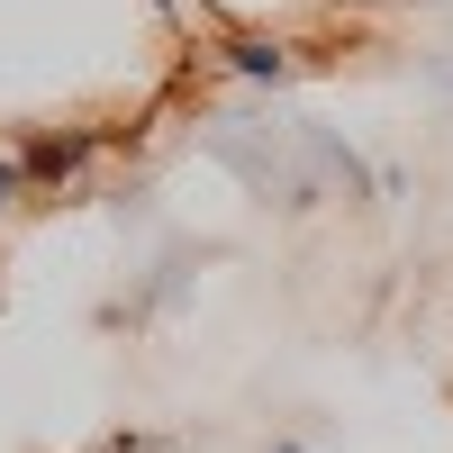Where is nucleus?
Returning <instances> with one entry per match:
<instances>
[{"label":"nucleus","mask_w":453,"mask_h":453,"mask_svg":"<svg viewBox=\"0 0 453 453\" xmlns=\"http://www.w3.org/2000/svg\"><path fill=\"white\" fill-rule=\"evenodd\" d=\"M218 64H226V73H245V82H290V73H299V55L281 46V36H254V27H245V36H226Z\"/></svg>","instance_id":"1"},{"label":"nucleus","mask_w":453,"mask_h":453,"mask_svg":"<svg viewBox=\"0 0 453 453\" xmlns=\"http://www.w3.org/2000/svg\"><path fill=\"white\" fill-rule=\"evenodd\" d=\"M27 191H36V181H27V164H19V155H0V218H10Z\"/></svg>","instance_id":"2"},{"label":"nucleus","mask_w":453,"mask_h":453,"mask_svg":"<svg viewBox=\"0 0 453 453\" xmlns=\"http://www.w3.org/2000/svg\"><path fill=\"white\" fill-rule=\"evenodd\" d=\"M273 453H309V444H273Z\"/></svg>","instance_id":"3"}]
</instances>
